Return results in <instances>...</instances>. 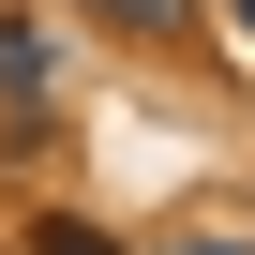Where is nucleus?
Wrapping results in <instances>:
<instances>
[{"label":"nucleus","instance_id":"obj_1","mask_svg":"<svg viewBox=\"0 0 255 255\" xmlns=\"http://www.w3.org/2000/svg\"><path fill=\"white\" fill-rule=\"evenodd\" d=\"M0 105H45V30L0 15Z\"/></svg>","mask_w":255,"mask_h":255},{"label":"nucleus","instance_id":"obj_4","mask_svg":"<svg viewBox=\"0 0 255 255\" xmlns=\"http://www.w3.org/2000/svg\"><path fill=\"white\" fill-rule=\"evenodd\" d=\"M180 255H255V240H180Z\"/></svg>","mask_w":255,"mask_h":255},{"label":"nucleus","instance_id":"obj_2","mask_svg":"<svg viewBox=\"0 0 255 255\" xmlns=\"http://www.w3.org/2000/svg\"><path fill=\"white\" fill-rule=\"evenodd\" d=\"M30 255H120V240H105V225H75V210H45V225H30Z\"/></svg>","mask_w":255,"mask_h":255},{"label":"nucleus","instance_id":"obj_3","mask_svg":"<svg viewBox=\"0 0 255 255\" xmlns=\"http://www.w3.org/2000/svg\"><path fill=\"white\" fill-rule=\"evenodd\" d=\"M90 15H120V30H180V0H90Z\"/></svg>","mask_w":255,"mask_h":255}]
</instances>
